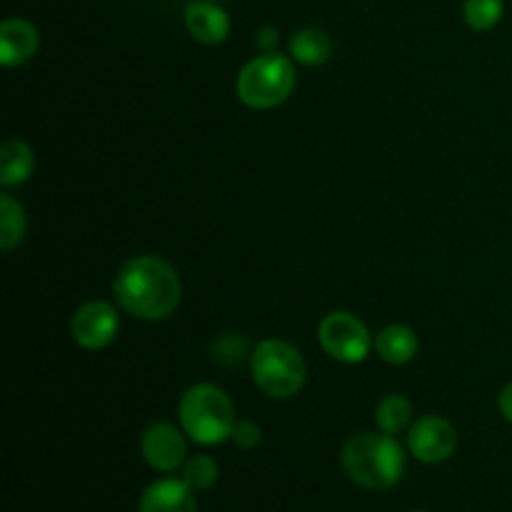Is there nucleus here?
Here are the masks:
<instances>
[{
    "label": "nucleus",
    "instance_id": "f257e3e1",
    "mask_svg": "<svg viewBox=\"0 0 512 512\" xmlns=\"http://www.w3.org/2000/svg\"><path fill=\"white\" fill-rule=\"evenodd\" d=\"M113 295L120 310L155 323L178 310L183 283L168 260L158 255H135L120 265L113 280Z\"/></svg>",
    "mask_w": 512,
    "mask_h": 512
},
{
    "label": "nucleus",
    "instance_id": "f03ea898",
    "mask_svg": "<svg viewBox=\"0 0 512 512\" xmlns=\"http://www.w3.org/2000/svg\"><path fill=\"white\" fill-rule=\"evenodd\" d=\"M340 463L355 485L368 490H388L403 478L405 450L388 433H360L345 443Z\"/></svg>",
    "mask_w": 512,
    "mask_h": 512
},
{
    "label": "nucleus",
    "instance_id": "7ed1b4c3",
    "mask_svg": "<svg viewBox=\"0 0 512 512\" xmlns=\"http://www.w3.org/2000/svg\"><path fill=\"white\" fill-rule=\"evenodd\" d=\"M180 428L193 443L213 448L233 438L235 418L233 400L213 383H198L183 393L178 403Z\"/></svg>",
    "mask_w": 512,
    "mask_h": 512
},
{
    "label": "nucleus",
    "instance_id": "20e7f679",
    "mask_svg": "<svg viewBox=\"0 0 512 512\" xmlns=\"http://www.w3.org/2000/svg\"><path fill=\"white\" fill-rule=\"evenodd\" d=\"M298 75L295 60L283 53H260L243 65L235 80L240 103L253 110H273L293 95Z\"/></svg>",
    "mask_w": 512,
    "mask_h": 512
},
{
    "label": "nucleus",
    "instance_id": "39448f33",
    "mask_svg": "<svg viewBox=\"0 0 512 512\" xmlns=\"http://www.w3.org/2000/svg\"><path fill=\"white\" fill-rule=\"evenodd\" d=\"M250 373L255 385L273 400H288L305 385V360L300 350L288 340L268 338L255 345L250 355Z\"/></svg>",
    "mask_w": 512,
    "mask_h": 512
},
{
    "label": "nucleus",
    "instance_id": "423d86ee",
    "mask_svg": "<svg viewBox=\"0 0 512 512\" xmlns=\"http://www.w3.org/2000/svg\"><path fill=\"white\" fill-rule=\"evenodd\" d=\"M320 348L338 363L358 365L368 360L370 350L375 348V340L370 335L368 325L358 315L348 310H333L325 315L318 325Z\"/></svg>",
    "mask_w": 512,
    "mask_h": 512
},
{
    "label": "nucleus",
    "instance_id": "0eeeda50",
    "mask_svg": "<svg viewBox=\"0 0 512 512\" xmlns=\"http://www.w3.org/2000/svg\"><path fill=\"white\" fill-rule=\"evenodd\" d=\"M408 450L415 460L425 465L445 463L458 450V430L440 415H425L410 425Z\"/></svg>",
    "mask_w": 512,
    "mask_h": 512
},
{
    "label": "nucleus",
    "instance_id": "6e6552de",
    "mask_svg": "<svg viewBox=\"0 0 512 512\" xmlns=\"http://www.w3.org/2000/svg\"><path fill=\"white\" fill-rule=\"evenodd\" d=\"M120 330L118 308L105 300H88L75 310L70 320V335L83 350H103L115 340Z\"/></svg>",
    "mask_w": 512,
    "mask_h": 512
},
{
    "label": "nucleus",
    "instance_id": "1a4fd4ad",
    "mask_svg": "<svg viewBox=\"0 0 512 512\" xmlns=\"http://www.w3.org/2000/svg\"><path fill=\"white\" fill-rule=\"evenodd\" d=\"M140 453L145 463L158 473H175L188 460L185 430L170 423H155L140 438Z\"/></svg>",
    "mask_w": 512,
    "mask_h": 512
},
{
    "label": "nucleus",
    "instance_id": "9d476101",
    "mask_svg": "<svg viewBox=\"0 0 512 512\" xmlns=\"http://www.w3.org/2000/svg\"><path fill=\"white\" fill-rule=\"evenodd\" d=\"M185 28L203 45H218L230 35V15L218 0H193L185 8Z\"/></svg>",
    "mask_w": 512,
    "mask_h": 512
},
{
    "label": "nucleus",
    "instance_id": "9b49d317",
    "mask_svg": "<svg viewBox=\"0 0 512 512\" xmlns=\"http://www.w3.org/2000/svg\"><path fill=\"white\" fill-rule=\"evenodd\" d=\"M40 33L30 20L8 18L0 25V63L5 68H20L38 53Z\"/></svg>",
    "mask_w": 512,
    "mask_h": 512
},
{
    "label": "nucleus",
    "instance_id": "f8f14e48",
    "mask_svg": "<svg viewBox=\"0 0 512 512\" xmlns=\"http://www.w3.org/2000/svg\"><path fill=\"white\" fill-rule=\"evenodd\" d=\"M138 512H198L195 490L185 480H155L140 495Z\"/></svg>",
    "mask_w": 512,
    "mask_h": 512
},
{
    "label": "nucleus",
    "instance_id": "ddd939ff",
    "mask_svg": "<svg viewBox=\"0 0 512 512\" xmlns=\"http://www.w3.org/2000/svg\"><path fill=\"white\" fill-rule=\"evenodd\" d=\"M420 340L415 335L413 328L408 325H388V328L380 330L375 335V350H378L380 358L390 365H405L418 355Z\"/></svg>",
    "mask_w": 512,
    "mask_h": 512
},
{
    "label": "nucleus",
    "instance_id": "4468645a",
    "mask_svg": "<svg viewBox=\"0 0 512 512\" xmlns=\"http://www.w3.org/2000/svg\"><path fill=\"white\" fill-rule=\"evenodd\" d=\"M288 50L295 63L318 68V65L328 63L333 55V40L320 28H300L290 35Z\"/></svg>",
    "mask_w": 512,
    "mask_h": 512
},
{
    "label": "nucleus",
    "instance_id": "2eb2a0df",
    "mask_svg": "<svg viewBox=\"0 0 512 512\" xmlns=\"http://www.w3.org/2000/svg\"><path fill=\"white\" fill-rule=\"evenodd\" d=\"M35 170V153L23 140H5L0 148V185L15 188V185L28 183Z\"/></svg>",
    "mask_w": 512,
    "mask_h": 512
},
{
    "label": "nucleus",
    "instance_id": "dca6fc26",
    "mask_svg": "<svg viewBox=\"0 0 512 512\" xmlns=\"http://www.w3.org/2000/svg\"><path fill=\"white\" fill-rule=\"evenodd\" d=\"M28 218L20 200H15L10 193L0 195V248L3 253H13L25 238Z\"/></svg>",
    "mask_w": 512,
    "mask_h": 512
},
{
    "label": "nucleus",
    "instance_id": "f3484780",
    "mask_svg": "<svg viewBox=\"0 0 512 512\" xmlns=\"http://www.w3.org/2000/svg\"><path fill=\"white\" fill-rule=\"evenodd\" d=\"M410 420H413V405H410V400L400 393L385 395L378 403V408H375V425L380 428V433H403L410 425Z\"/></svg>",
    "mask_w": 512,
    "mask_h": 512
},
{
    "label": "nucleus",
    "instance_id": "a211bd4d",
    "mask_svg": "<svg viewBox=\"0 0 512 512\" xmlns=\"http://www.w3.org/2000/svg\"><path fill=\"white\" fill-rule=\"evenodd\" d=\"M505 3L503 0H465L463 18L470 30L475 33H488L503 20Z\"/></svg>",
    "mask_w": 512,
    "mask_h": 512
},
{
    "label": "nucleus",
    "instance_id": "6ab92c4d",
    "mask_svg": "<svg viewBox=\"0 0 512 512\" xmlns=\"http://www.w3.org/2000/svg\"><path fill=\"white\" fill-rule=\"evenodd\" d=\"M220 478V468L215 458L210 455H193L185 460L183 465V480L195 490V493H205L213 488Z\"/></svg>",
    "mask_w": 512,
    "mask_h": 512
},
{
    "label": "nucleus",
    "instance_id": "aec40b11",
    "mask_svg": "<svg viewBox=\"0 0 512 512\" xmlns=\"http://www.w3.org/2000/svg\"><path fill=\"white\" fill-rule=\"evenodd\" d=\"M245 353V340H240L238 335L228 333L213 345V355L220 365H233L243 358Z\"/></svg>",
    "mask_w": 512,
    "mask_h": 512
},
{
    "label": "nucleus",
    "instance_id": "412c9836",
    "mask_svg": "<svg viewBox=\"0 0 512 512\" xmlns=\"http://www.w3.org/2000/svg\"><path fill=\"white\" fill-rule=\"evenodd\" d=\"M233 440L238 448L243 450H253L255 445H260V440H263V430H260L258 423H253V420H238L233 428Z\"/></svg>",
    "mask_w": 512,
    "mask_h": 512
},
{
    "label": "nucleus",
    "instance_id": "4be33fe9",
    "mask_svg": "<svg viewBox=\"0 0 512 512\" xmlns=\"http://www.w3.org/2000/svg\"><path fill=\"white\" fill-rule=\"evenodd\" d=\"M280 45V33L275 25H260L258 33H255V48L260 53H278Z\"/></svg>",
    "mask_w": 512,
    "mask_h": 512
},
{
    "label": "nucleus",
    "instance_id": "5701e85b",
    "mask_svg": "<svg viewBox=\"0 0 512 512\" xmlns=\"http://www.w3.org/2000/svg\"><path fill=\"white\" fill-rule=\"evenodd\" d=\"M498 408H500V415H503L508 423H512V380L508 385L503 388V393H500L498 398Z\"/></svg>",
    "mask_w": 512,
    "mask_h": 512
},
{
    "label": "nucleus",
    "instance_id": "b1692460",
    "mask_svg": "<svg viewBox=\"0 0 512 512\" xmlns=\"http://www.w3.org/2000/svg\"><path fill=\"white\" fill-rule=\"evenodd\" d=\"M410 512H425V510H410Z\"/></svg>",
    "mask_w": 512,
    "mask_h": 512
},
{
    "label": "nucleus",
    "instance_id": "393cba45",
    "mask_svg": "<svg viewBox=\"0 0 512 512\" xmlns=\"http://www.w3.org/2000/svg\"><path fill=\"white\" fill-rule=\"evenodd\" d=\"M218 3H223V0H218Z\"/></svg>",
    "mask_w": 512,
    "mask_h": 512
}]
</instances>
